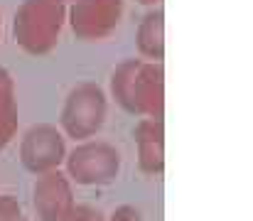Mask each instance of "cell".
Returning a JSON list of instances; mask_svg holds the SVG:
<instances>
[{"label": "cell", "mask_w": 253, "mask_h": 221, "mask_svg": "<svg viewBox=\"0 0 253 221\" xmlns=\"http://www.w3.org/2000/svg\"><path fill=\"white\" fill-rule=\"evenodd\" d=\"M118 152L106 143H86L69 157L72 179L79 184H111L118 175Z\"/></svg>", "instance_id": "obj_1"}, {"label": "cell", "mask_w": 253, "mask_h": 221, "mask_svg": "<svg viewBox=\"0 0 253 221\" xmlns=\"http://www.w3.org/2000/svg\"><path fill=\"white\" fill-rule=\"evenodd\" d=\"M103 113H106L103 93L93 86H82L69 96L62 121H64V128H67L69 135L88 138L101 128Z\"/></svg>", "instance_id": "obj_2"}, {"label": "cell", "mask_w": 253, "mask_h": 221, "mask_svg": "<svg viewBox=\"0 0 253 221\" xmlns=\"http://www.w3.org/2000/svg\"><path fill=\"white\" fill-rule=\"evenodd\" d=\"M64 157V140L52 126H37L27 131L22 140V162L32 172H49Z\"/></svg>", "instance_id": "obj_3"}, {"label": "cell", "mask_w": 253, "mask_h": 221, "mask_svg": "<svg viewBox=\"0 0 253 221\" xmlns=\"http://www.w3.org/2000/svg\"><path fill=\"white\" fill-rule=\"evenodd\" d=\"M35 209L42 221H67L74 212L72 192L62 175L47 172L35 187Z\"/></svg>", "instance_id": "obj_4"}, {"label": "cell", "mask_w": 253, "mask_h": 221, "mask_svg": "<svg viewBox=\"0 0 253 221\" xmlns=\"http://www.w3.org/2000/svg\"><path fill=\"white\" fill-rule=\"evenodd\" d=\"M138 147H140V165L148 172L163 170V128L155 118L143 121L138 126Z\"/></svg>", "instance_id": "obj_5"}, {"label": "cell", "mask_w": 253, "mask_h": 221, "mask_svg": "<svg viewBox=\"0 0 253 221\" xmlns=\"http://www.w3.org/2000/svg\"><path fill=\"white\" fill-rule=\"evenodd\" d=\"M0 221H22L20 207L10 197H0Z\"/></svg>", "instance_id": "obj_6"}, {"label": "cell", "mask_w": 253, "mask_h": 221, "mask_svg": "<svg viewBox=\"0 0 253 221\" xmlns=\"http://www.w3.org/2000/svg\"><path fill=\"white\" fill-rule=\"evenodd\" d=\"M116 217V221H138V214L133 212V209H128V207H123L118 214H113Z\"/></svg>", "instance_id": "obj_7"}]
</instances>
